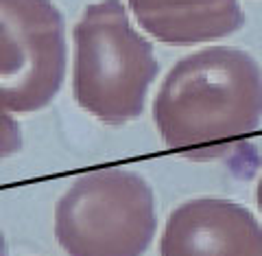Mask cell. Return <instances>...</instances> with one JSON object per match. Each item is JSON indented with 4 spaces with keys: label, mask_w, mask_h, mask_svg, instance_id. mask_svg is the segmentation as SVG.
<instances>
[{
    "label": "cell",
    "mask_w": 262,
    "mask_h": 256,
    "mask_svg": "<svg viewBox=\"0 0 262 256\" xmlns=\"http://www.w3.org/2000/svg\"><path fill=\"white\" fill-rule=\"evenodd\" d=\"M164 147L190 160L232 153L262 123V68L249 53L208 46L177 60L153 99Z\"/></svg>",
    "instance_id": "6da1fadb"
},
{
    "label": "cell",
    "mask_w": 262,
    "mask_h": 256,
    "mask_svg": "<svg viewBox=\"0 0 262 256\" xmlns=\"http://www.w3.org/2000/svg\"><path fill=\"white\" fill-rule=\"evenodd\" d=\"M160 64L120 0L85 7L72 29V96L105 125L142 116Z\"/></svg>",
    "instance_id": "7a4b0ae2"
},
{
    "label": "cell",
    "mask_w": 262,
    "mask_h": 256,
    "mask_svg": "<svg viewBox=\"0 0 262 256\" xmlns=\"http://www.w3.org/2000/svg\"><path fill=\"white\" fill-rule=\"evenodd\" d=\"M155 232L153 188L131 169L88 171L55 206V237L68 256H144Z\"/></svg>",
    "instance_id": "3957f363"
},
{
    "label": "cell",
    "mask_w": 262,
    "mask_h": 256,
    "mask_svg": "<svg viewBox=\"0 0 262 256\" xmlns=\"http://www.w3.org/2000/svg\"><path fill=\"white\" fill-rule=\"evenodd\" d=\"M66 64V24L53 0H0V110H44L61 90Z\"/></svg>",
    "instance_id": "277c9868"
},
{
    "label": "cell",
    "mask_w": 262,
    "mask_h": 256,
    "mask_svg": "<svg viewBox=\"0 0 262 256\" xmlns=\"http://www.w3.org/2000/svg\"><path fill=\"white\" fill-rule=\"evenodd\" d=\"M160 256H262V224L225 197H194L168 214Z\"/></svg>",
    "instance_id": "5b68a950"
},
{
    "label": "cell",
    "mask_w": 262,
    "mask_h": 256,
    "mask_svg": "<svg viewBox=\"0 0 262 256\" xmlns=\"http://www.w3.org/2000/svg\"><path fill=\"white\" fill-rule=\"evenodd\" d=\"M129 9L146 35L170 46L212 44L245 24L241 0H129Z\"/></svg>",
    "instance_id": "8992f818"
},
{
    "label": "cell",
    "mask_w": 262,
    "mask_h": 256,
    "mask_svg": "<svg viewBox=\"0 0 262 256\" xmlns=\"http://www.w3.org/2000/svg\"><path fill=\"white\" fill-rule=\"evenodd\" d=\"M22 147V134L20 125L11 114L0 110V158H9L18 153Z\"/></svg>",
    "instance_id": "52a82bcc"
},
{
    "label": "cell",
    "mask_w": 262,
    "mask_h": 256,
    "mask_svg": "<svg viewBox=\"0 0 262 256\" xmlns=\"http://www.w3.org/2000/svg\"><path fill=\"white\" fill-rule=\"evenodd\" d=\"M256 204H258V210L262 212V175H260L258 186H256Z\"/></svg>",
    "instance_id": "ba28073f"
},
{
    "label": "cell",
    "mask_w": 262,
    "mask_h": 256,
    "mask_svg": "<svg viewBox=\"0 0 262 256\" xmlns=\"http://www.w3.org/2000/svg\"><path fill=\"white\" fill-rule=\"evenodd\" d=\"M0 256H5V237H3V230H0Z\"/></svg>",
    "instance_id": "9c48e42d"
}]
</instances>
